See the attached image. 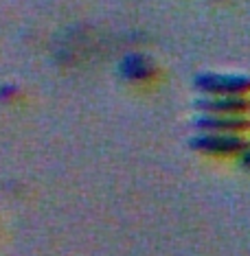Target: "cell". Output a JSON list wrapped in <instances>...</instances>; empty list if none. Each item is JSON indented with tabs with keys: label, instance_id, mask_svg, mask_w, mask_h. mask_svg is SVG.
<instances>
[{
	"label": "cell",
	"instance_id": "6da1fadb",
	"mask_svg": "<svg viewBox=\"0 0 250 256\" xmlns=\"http://www.w3.org/2000/svg\"><path fill=\"white\" fill-rule=\"evenodd\" d=\"M193 147L208 156H239L246 144L237 132H204L193 140Z\"/></svg>",
	"mask_w": 250,
	"mask_h": 256
},
{
	"label": "cell",
	"instance_id": "7a4b0ae2",
	"mask_svg": "<svg viewBox=\"0 0 250 256\" xmlns=\"http://www.w3.org/2000/svg\"><path fill=\"white\" fill-rule=\"evenodd\" d=\"M197 88L204 90L208 96L219 94H246L250 90V77L243 74H202L197 77Z\"/></svg>",
	"mask_w": 250,
	"mask_h": 256
},
{
	"label": "cell",
	"instance_id": "3957f363",
	"mask_svg": "<svg viewBox=\"0 0 250 256\" xmlns=\"http://www.w3.org/2000/svg\"><path fill=\"white\" fill-rule=\"evenodd\" d=\"M202 108L208 114H241L248 108V101L241 94H219L202 101Z\"/></svg>",
	"mask_w": 250,
	"mask_h": 256
},
{
	"label": "cell",
	"instance_id": "277c9868",
	"mask_svg": "<svg viewBox=\"0 0 250 256\" xmlns=\"http://www.w3.org/2000/svg\"><path fill=\"white\" fill-rule=\"evenodd\" d=\"M246 125L241 114H208L200 120L204 132H239Z\"/></svg>",
	"mask_w": 250,
	"mask_h": 256
},
{
	"label": "cell",
	"instance_id": "5b68a950",
	"mask_svg": "<svg viewBox=\"0 0 250 256\" xmlns=\"http://www.w3.org/2000/svg\"><path fill=\"white\" fill-rule=\"evenodd\" d=\"M121 72L132 81H143V79L152 77L154 68L143 55H127L125 60L121 62Z\"/></svg>",
	"mask_w": 250,
	"mask_h": 256
},
{
	"label": "cell",
	"instance_id": "8992f818",
	"mask_svg": "<svg viewBox=\"0 0 250 256\" xmlns=\"http://www.w3.org/2000/svg\"><path fill=\"white\" fill-rule=\"evenodd\" d=\"M239 160H241V164H243V166L250 168V147H243V149H241Z\"/></svg>",
	"mask_w": 250,
	"mask_h": 256
}]
</instances>
